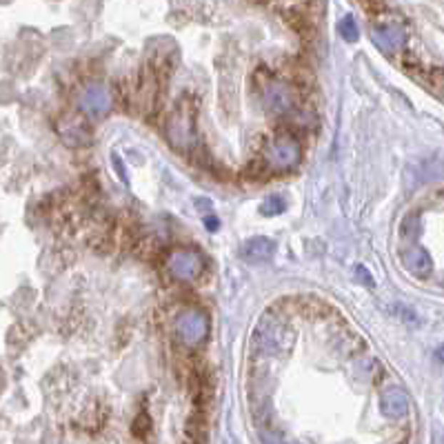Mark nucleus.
<instances>
[{"instance_id":"nucleus-15","label":"nucleus","mask_w":444,"mask_h":444,"mask_svg":"<svg viewBox=\"0 0 444 444\" xmlns=\"http://www.w3.org/2000/svg\"><path fill=\"white\" fill-rule=\"evenodd\" d=\"M205 227H207L209 231H216V229L220 227V222H218V218H216V213H213V211L205 213Z\"/></svg>"},{"instance_id":"nucleus-13","label":"nucleus","mask_w":444,"mask_h":444,"mask_svg":"<svg viewBox=\"0 0 444 444\" xmlns=\"http://www.w3.org/2000/svg\"><path fill=\"white\" fill-rule=\"evenodd\" d=\"M338 31H340L342 38L349 40V43L358 40V36H360V29H358V23L353 20V16H345V18H342L340 25H338Z\"/></svg>"},{"instance_id":"nucleus-12","label":"nucleus","mask_w":444,"mask_h":444,"mask_svg":"<svg viewBox=\"0 0 444 444\" xmlns=\"http://www.w3.org/2000/svg\"><path fill=\"white\" fill-rule=\"evenodd\" d=\"M273 251H276L273 240H269L265 236H258V238H251L245 242L240 258L247 262H262V260H269L273 256Z\"/></svg>"},{"instance_id":"nucleus-1","label":"nucleus","mask_w":444,"mask_h":444,"mask_svg":"<svg viewBox=\"0 0 444 444\" xmlns=\"http://www.w3.org/2000/svg\"><path fill=\"white\" fill-rule=\"evenodd\" d=\"M167 138L169 143L180 149V151H187L196 145V109L191 103L183 100L169 116L167 120Z\"/></svg>"},{"instance_id":"nucleus-8","label":"nucleus","mask_w":444,"mask_h":444,"mask_svg":"<svg viewBox=\"0 0 444 444\" xmlns=\"http://www.w3.org/2000/svg\"><path fill=\"white\" fill-rule=\"evenodd\" d=\"M400 260H402V265H405V269L420 280L429 278L433 271V260L425 247H409L405 251H400Z\"/></svg>"},{"instance_id":"nucleus-6","label":"nucleus","mask_w":444,"mask_h":444,"mask_svg":"<svg viewBox=\"0 0 444 444\" xmlns=\"http://www.w3.org/2000/svg\"><path fill=\"white\" fill-rule=\"evenodd\" d=\"M111 105H113V96L105 85L94 83L78 94V109L91 118H100L109 113Z\"/></svg>"},{"instance_id":"nucleus-4","label":"nucleus","mask_w":444,"mask_h":444,"mask_svg":"<svg viewBox=\"0 0 444 444\" xmlns=\"http://www.w3.org/2000/svg\"><path fill=\"white\" fill-rule=\"evenodd\" d=\"M167 269L180 282H193L205 271V260L193 249H176L167 258Z\"/></svg>"},{"instance_id":"nucleus-3","label":"nucleus","mask_w":444,"mask_h":444,"mask_svg":"<svg viewBox=\"0 0 444 444\" xmlns=\"http://www.w3.org/2000/svg\"><path fill=\"white\" fill-rule=\"evenodd\" d=\"M265 160L267 165L276 171H289L298 165L300 160V145L298 140L289 133H282L278 138H273L267 151H265Z\"/></svg>"},{"instance_id":"nucleus-14","label":"nucleus","mask_w":444,"mask_h":444,"mask_svg":"<svg viewBox=\"0 0 444 444\" xmlns=\"http://www.w3.org/2000/svg\"><path fill=\"white\" fill-rule=\"evenodd\" d=\"M282 211H285V200H282L280 196H269V198H265V203L260 205L262 216H278Z\"/></svg>"},{"instance_id":"nucleus-2","label":"nucleus","mask_w":444,"mask_h":444,"mask_svg":"<svg viewBox=\"0 0 444 444\" xmlns=\"http://www.w3.org/2000/svg\"><path fill=\"white\" fill-rule=\"evenodd\" d=\"M253 349L262 351V353H278L285 347V342L291 340V333L287 331V327L282 325L280 320L267 316L258 322V327L253 331Z\"/></svg>"},{"instance_id":"nucleus-9","label":"nucleus","mask_w":444,"mask_h":444,"mask_svg":"<svg viewBox=\"0 0 444 444\" xmlns=\"http://www.w3.org/2000/svg\"><path fill=\"white\" fill-rule=\"evenodd\" d=\"M56 133L69 147H85V145H89V140H91V133L85 127V123H80V120L69 118V116L58 120V123H56Z\"/></svg>"},{"instance_id":"nucleus-11","label":"nucleus","mask_w":444,"mask_h":444,"mask_svg":"<svg viewBox=\"0 0 444 444\" xmlns=\"http://www.w3.org/2000/svg\"><path fill=\"white\" fill-rule=\"evenodd\" d=\"M373 43L385 51V54H398L402 47H405V40H407V34L402 27H385V29H375L371 34Z\"/></svg>"},{"instance_id":"nucleus-10","label":"nucleus","mask_w":444,"mask_h":444,"mask_svg":"<svg viewBox=\"0 0 444 444\" xmlns=\"http://www.w3.org/2000/svg\"><path fill=\"white\" fill-rule=\"evenodd\" d=\"M380 411L391 420H400L409 413V395L400 387H389L380 395Z\"/></svg>"},{"instance_id":"nucleus-5","label":"nucleus","mask_w":444,"mask_h":444,"mask_svg":"<svg viewBox=\"0 0 444 444\" xmlns=\"http://www.w3.org/2000/svg\"><path fill=\"white\" fill-rule=\"evenodd\" d=\"M176 333L187 347H198L209 333V320L200 309H187L176 320Z\"/></svg>"},{"instance_id":"nucleus-7","label":"nucleus","mask_w":444,"mask_h":444,"mask_svg":"<svg viewBox=\"0 0 444 444\" xmlns=\"http://www.w3.org/2000/svg\"><path fill=\"white\" fill-rule=\"evenodd\" d=\"M262 100L273 113H289L293 109V94L280 80H269L262 89Z\"/></svg>"}]
</instances>
